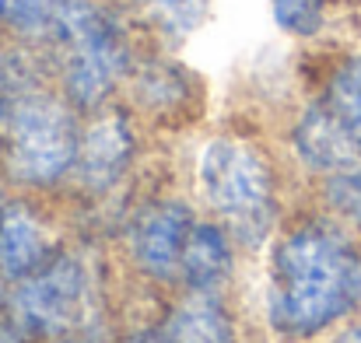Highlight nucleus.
Listing matches in <instances>:
<instances>
[{
	"instance_id": "nucleus-1",
	"label": "nucleus",
	"mask_w": 361,
	"mask_h": 343,
	"mask_svg": "<svg viewBox=\"0 0 361 343\" xmlns=\"http://www.w3.org/2000/svg\"><path fill=\"white\" fill-rule=\"evenodd\" d=\"M361 308V245L334 214L284 218L267 245L263 323L281 343L334 333Z\"/></svg>"
},
{
	"instance_id": "nucleus-2",
	"label": "nucleus",
	"mask_w": 361,
	"mask_h": 343,
	"mask_svg": "<svg viewBox=\"0 0 361 343\" xmlns=\"http://www.w3.org/2000/svg\"><path fill=\"white\" fill-rule=\"evenodd\" d=\"M193 189L242 252L270 245L284 225L281 165L256 133H207L193 154Z\"/></svg>"
},
{
	"instance_id": "nucleus-3",
	"label": "nucleus",
	"mask_w": 361,
	"mask_h": 343,
	"mask_svg": "<svg viewBox=\"0 0 361 343\" xmlns=\"http://www.w3.org/2000/svg\"><path fill=\"white\" fill-rule=\"evenodd\" d=\"M144 46L120 4L74 0L46 46L53 85L78 113H95L123 95Z\"/></svg>"
},
{
	"instance_id": "nucleus-4",
	"label": "nucleus",
	"mask_w": 361,
	"mask_h": 343,
	"mask_svg": "<svg viewBox=\"0 0 361 343\" xmlns=\"http://www.w3.org/2000/svg\"><path fill=\"white\" fill-rule=\"evenodd\" d=\"M81 119L56 85H39L7 99V113L0 119L4 130V179L25 193H56L67 189Z\"/></svg>"
},
{
	"instance_id": "nucleus-5",
	"label": "nucleus",
	"mask_w": 361,
	"mask_h": 343,
	"mask_svg": "<svg viewBox=\"0 0 361 343\" xmlns=\"http://www.w3.org/2000/svg\"><path fill=\"white\" fill-rule=\"evenodd\" d=\"M7 316L32 343L63 340L106 319L99 263L85 245H63L49 263L11 284Z\"/></svg>"
},
{
	"instance_id": "nucleus-6",
	"label": "nucleus",
	"mask_w": 361,
	"mask_h": 343,
	"mask_svg": "<svg viewBox=\"0 0 361 343\" xmlns=\"http://www.w3.org/2000/svg\"><path fill=\"white\" fill-rule=\"evenodd\" d=\"M144 133L147 130L140 126V119L120 99L95 109V113H85L78 158H74V172H71L67 189L85 204L109 200L120 189H126L140 168Z\"/></svg>"
},
{
	"instance_id": "nucleus-7",
	"label": "nucleus",
	"mask_w": 361,
	"mask_h": 343,
	"mask_svg": "<svg viewBox=\"0 0 361 343\" xmlns=\"http://www.w3.org/2000/svg\"><path fill=\"white\" fill-rule=\"evenodd\" d=\"M197 225V211L190 200L176 193H154L137 200L123 214V256L130 270L158 291H179V266L186 238Z\"/></svg>"
},
{
	"instance_id": "nucleus-8",
	"label": "nucleus",
	"mask_w": 361,
	"mask_h": 343,
	"mask_svg": "<svg viewBox=\"0 0 361 343\" xmlns=\"http://www.w3.org/2000/svg\"><path fill=\"white\" fill-rule=\"evenodd\" d=\"M120 102L140 119L144 130L179 133L200 123L207 106V88L204 77L193 67H186L172 49L144 46L123 85Z\"/></svg>"
},
{
	"instance_id": "nucleus-9",
	"label": "nucleus",
	"mask_w": 361,
	"mask_h": 343,
	"mask_svg": "<svg viewBox=\"0 0 361 343\" xmlns=\"http://www.w3.org/2000/svg\"><path fill=\"white\" fill-rule=\"evenodd\" d=\"M63 249L60 221L46 211L42 193H14L0 207V277L7 284L28 277Z\"/></svg>"
},
{
	"instance_id": "nucleus-10",
	"label": "nucleus",
	"mask_w": 361,
	"mask_h": 343,
	"mask_svg": "<svg viewBox=\"0 0 361 343\" xmlns=\"http://www.w3.org/2000/svg\"><path fill=\"white\" fill-rule=\"evenodd\" d=\"M288 147L302 172L316 179H330L361 161V140L337 119V113L312 95L288 126Z\"/></svg>"
},
{
	"instance_id": "nucleus-11",
	"label": "nucleus",
	"mask_w": 361,
	"mask_h": 343,
	"mask_svg": "<svg viewBox=\"0 0 361 343\" xmlns=\"http://www.w3.org/2000/svg\"><path fill=\"white\" fill-rule=\"evenodd\" d=\"M239 245L232 231L218 218H197V225L186 238L183 266H179V291H207V294H228L239 266Z\"/></svg>"
},
{
	"instance_id": "nucleus-12",
	"label": "nucleus",
	"mask_w": 361,
	"mask_h": 343,
	"mask_svg": "<svg viewBox=\"0 0 361 343\" xmlns=\"http://www.w3.org/2000/svg\"><path fill=\"white\" fill-rule=\"evenodd\" d=\"M158 330L165 343H239L228 294L207 291H176L158 312Z\"/></svg>"
},
{
	"instance_id": "nucleus-13",
	"label": "nucleus",
	"mask_w": 361,
	"mask_h": 343,
	"mask_svg": "<svg viewBox=\"0 0 361 343\" xmlns=\"http://www.w3.org/2000/svg\"><path fill=\"white\" fill-rule=\"evenodd\" d=\"M211 4L214 0H120V11L147 46L179 49L207 25Z\"/></svg>"
},
{
	"instance_id": "nucleus-14",
	"label": "nucleus",
	"mask_w": 361,
	"mask_h": 343,
	"mask_svg": "<svg viewBox=\"0 0 361 343\" xmlns=\"http://www.w3.org/2000/svg\"><path fill=\"white\" fill-rule=\"evenodd\" d=\"M74 0H0V28L11 42L46 49Z\"/></svg>"
},
{
	"instance_id": "nucleus-15",
	"label": "nucleus",
	"mask_w": 361,
	"mask_h": 343,
	"mask_svg": "<svg viewBox=\"0 0 361 343\" xmlns=\"http://www.w3.org/2000/svg\"><path fill=\"white\" fill-rule=\"evenodd\" d=\"M316 95H319V99L337 113V119L361 140V49L341 53V56L326 67V74H323Z\"/></svg>"
},
{
	"instance_id": "nucleus-16",
	"label": "nucleus",
	"mask_w": 361,
	"mask_h": 343,
	"mask_svg": "<svg viewBox=\"0 0 361 343\" xmlns=\"http://www.w3.org/2000/svg\"><path fill=\"white\" fill-rule=\"evenodd\" d=\"M270 21L288 39L312 42L330 28V0H270Z\"/></svg>"
},
{
	"instance_id": "nucleus-17",
	"label": "nucleus",
	"mask_w": 361,
	"mask_h": 343,
	"mask_svg": "<svg viewBox=\"0 0 361 343\" xmlns=\"http://www.w3.org/2000/svg\"><path fill=\"white\" fill-rule=\"evenodd\" d=\"M319 200L326 214L361 235V161L330 179H319Z\"/></svg>"
},
{
	"instance_id": "nucleus-18",
	"label": "nucleus",
	"mask_w": 361,
	"mask_h": 343,
	"mask_svg": "<svg viewBox=\"0 0 361 343\" xmlns=\"http://www.w3.org/2000/svg\"><path fill=\"white\" fill-rule=\"evenodd\" d=\"M116 343H165L161 340V330H158V316L147 319V323H137L130 330L116 333Z\"/></svg>"
},
{
	"instance_id": "nucleus-19",
	"label": "nucleus",
	"mask_w": 361,
	"mask_h": 343,
	"mask_svg": "<svg viewBox=\"0 0 361 343\" xmlns=\"http://www.w3.org/2000/svg\"><path fill=\"white\" fill-rule=\"evenodd\" d=\"M0 343H32V340L25 337V330L11 316H0Z\"/></svg>"
},
{
	"instance_id": "nucleus-20",
	"label": "nucleus",
	"mask_w": 361,
	"mask_h": 343,
	"mask_svg": "<svg viewBox=\"0 0 361 343\" xmlns=\"http://www.w3.org/2000/svg\"><path fill=\"white\" fill-rule=\"evenodd\" d=\"M334 343H361V319H348L344 330L334 333Z\"/></svg>"
},
{
	"instance_id": "nucleus-21",
	"label": "nucleus",
	"mask_w": 361,
	"mask_h": 343,
	"mask_svg": "<svg viewBox=\"0 0 361 343\" xmlns=\"http://www.w3.org/2000/svg\"><path fill=\"white\" fill-rule=\"evenodd\" d=\"M7 291H11V284L0 277V316H7Z\"/></svg>"
},
{
	"instance_id": "nucleus-22",
	"label": "nucleus",
	"mask_w": 361,
	"mask_h": 343,
	"mask_svg": "<svg viewBox=\"0 0 361 343\" xmlns=\"http://www.w3.org/2000/svg\"><path fill=\"white\" fill-rule=\"evenodd\" d=\"M7 46H11V39H7V32L0 28V60H4V53H7Z\"/></svg>"
},
{
	"instance_id": "nucleus-23",
	"label": "nucleus",
	"mask_w": 361,
	"mask_h": 343,
	"mask_svg": "<svg viewBox=\"0 0 361 343\" xmlns=\"http://www.w3.org/2000/svg\"><path fill=\"white\" fill-rule=\"evenodd\" d=\"M0 172H4V130H0Z\"/></svg>"
},
{
	"instance_id": "nucleus-24",
	"label": "nucleus",
	"mask_w": 361,
	"mask_h": 343,
	"mask_svg": "<svg viewBox=\"0 0 361 343\" xmlns=\"http://www.w3.org/2000/svg\"><path fill=\"white\" fill-rule=\"evenodd\" d=\"M4 200H7V189H4V186H0V207H4Z\"/></svg>"
},
{
	"instance_id": "nucleus-25",
	"label": "nucleus",
	"mask_w": 361,
	"mask_h": 343,
	"mask_svg": "<svg viewBox=\"0 0 361 343\" xmlns=\"http://www.w3.org/2000/svg\"><path fill=\"white\" fill-rule=\"evenodd\" d=\"M358 7H361V0H358Z\"/></svg>"
}]
</instances>
